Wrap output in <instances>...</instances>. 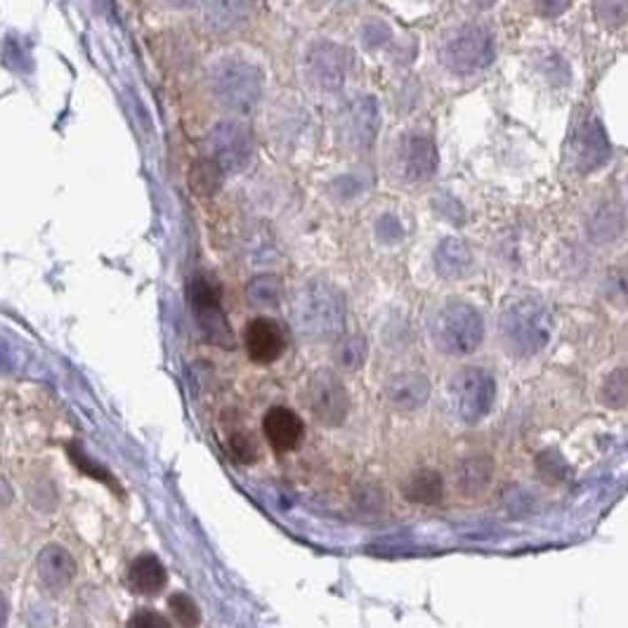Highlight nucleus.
I'll list each match as a JSON object with an SVG mask.
<instances>
[{"instance_id":"f257e3e1","label":"nucleus","mask_w":628,"mask_h":628,"mask_svg":"<svg viewBox=\"0 0 628 628\" xmlns=\"http://www.w3.org/2000/svg\"><path fill=\"white\" fill-rule=\"evenodd\" d=\"M294 321L308 341H335L345 328L342 295L326 281H308L295 294Z\"/></svg>"},{"instance_id":"f03ea898","label":"nucleus","mask_w":628,"mask_h":628,"mask_svg":"<svg viewBox=\"0 0 628 628\" xmlns=\"http://www.w3.org/2000/svg\"><path fill=\"white\" fill-rule=\"evenodd\" d=\"M208 88L220 106L230 109V112L248 114L260 102V95L265 88V76L251 59L227 55L220 57L210 67Z\"/></svg>"},{"instance_id":"7ed1b4c3","label":"nucleus","mask_w":628,"mask_h":628,"mask_svg":"<svg viewBox=\"0 0 628 628\" xmlns=\"http://www.w3.org/2000/svg\"><path fill=\"white\" fill-rule=\"evenodd\" d=\"M553 335V314L544 302L522 298L501 314V338L510 355L534 357Z\"/></svg>"},{"instance_id":"20e7f679","label":"nucleus","mask_w":628,"mask_h":628,"mask_svg":"<svg viewBox=\"0 0 628 628\" xmlns=\"http://www.w3.org/2000/svg\"><path fill=\"white\" fill-rule=\"evenodd\" d=\"M435 348L451 357L473 355L484 341V319L468 302L451 301L442 305L430 324Z\"/></svg>"},{"instance_id":"39448f33","label":"nucleus","mask_w":628,"mask_h":628,"mask_svg":"<svg viewBox=\"0 0 628 628\" xmlns=\"http://www.w3.org/2000/svg\"><path fill=\"white\" fill-rule=\"evenodd\" d=\"M440 57L449 71H454L459 76H468L494 62V35L482 24H463L442 43Z\"/></svg>"},{"instance_id":"423d86ee","label":"nucleus","mask_w":628,"mask_h":628,"mask_svg":"<svg viewBox=\"0 0 628 628\" xmlns=\"http://www.w3.org/2000/svg\"><path fill=\"white\" fill-rule=\"evenodd\" d=\"M189 308L194 314L196 324L201 328V334L206 335V341L217 345V348H234V334H232L230 321L220 302V288L213 284L210 277L199 274L189 281Z\"/></svg>"},{"instance_id":"0eeeda50","label":"nucleus","mask_w":628,"mask_h":628,"mask_svg":"<svg viewBox=\"0 0 628 628\" xmlns=\"http://www.w3.org/2000/svg\"><path fill=\"white\" fill-rule=\"evenodd\" d=\"M451 397L463 423L477 426L496 402V381L482 366H463L451 376Z\"/></svg>"},{"instance_id":"6e6552de","label":"nucleus","mask_w":628,"mask_h":628,"mask_svg":"<svg viewBox=\"0 0 628 628\" xmlns=\"http://www.w3.org/2000/svg\"><path fill=\"white\" fill-rule=\"evenodd\" d=\"M253 149L251 130L237 121H220L206 137V159L223 175L244 170L251 163Z\"/></svg>"},{"instance_id":"1a4fd4ad","label":"nucleus","mask_w":628,"mask_h":628,"mask_svg":"<svg viewBox=\"0 0 628 628\" xmlns=\"http://www.w3.org/2000/svg\"><path fill=\"white\" fill-rule=\"evenodd\" d=\"M390 168L395 177L402 182L430 180L440 168V156H437L435 142L420 133L402 135L392 147Z\"/></svg>"},{"instance_id":"9d476101","label":"nucleus","mask_w":628,"mask_h":628,"mask_svg":"<svg viewBox=\"0 0 628 628\" xmlns=\"http://www.w3.org/2000/svg\"><path fill=\"white\" fill-rule=\"evenodd\" d=\"M308 406L321 426L338 428L349 413V395L334 371L321 369L308 383Z\"/></svg>"},{"instance_id":"9b49d317","label":"nucleus","mask_w":628,"mask_h":628,"mask_svg":"<svg viewBox=\"0 0 628 628\" xmlns=\"http://www.w3.org/2000/svg\"><path fill=\"white\" fill-rule=\"evenodd\" d=\"M348 50L331 41L312 43L305 52V71L312 85H317L319 90L334 92L342 88L348 78Z\"/></svg>"},{"instance_id":"f8f14e48","label":"nucleus","mask_w":628,"mask_h":628,"mask_svg":"<svg viewBox=\"0 0 628 628\" xmlns=\"http://www.w3.org/2000/svg\"><path fill=\"white\" fill-rule=\"evenodd\" d=\"M381 128V112L373 98H359L349 102L338 121L341 142L349 149H369Z\"/></svg>"},{"instance_id":"ddd939ff","label":"nucleus","mask_w":628,"mask_h":628,"mask_svg":"<svg viewBox=\"0 0 628 628\" xmlns=\"http://www.w3.org/2000/svg\"><path fill=\"white\" fill-rule=\"evenodd\" d=\"M572 149H574V168H577L581 175L601 170V168L609 161V156H612L609 137L598 119H588L586 123L577 130Z\"/></svg>"},{"instance_id":"4468645a","label":"nucleus","mask_w":628,"mask_h":628,"mask_svg":"<svg viewBox=\"0 0 628 628\" xmlns=\"http://www.w3.org/2000/svg\"><path fill=\"white\" fill-rule=\"evenodd\" d=\"M246 352L255 364L277 362L287 349V335L284 328L270 317H258L246 326L244 334Z\"/></svg>"},{"instance_id":"2eb2a0df","label":"nucleus","mask_w":628,"mask_h":628,"mask_svg":"<svg viewBox=\"0 0 628 628\" xmlns=\"http://www.w3.org/2000/svg\"><path fill=\"white\" fill-rule=\"evenodd\" d=\"M263 430H265L267 442L279 454L294 451L301 444L302 435H305L301 416L287 409V406H272L263 419Z\"/></svg>"},{"instance_id":"dca6fc26","label":"nucleus","mask_w":628,"mask_h":628,"mask_svg":"<svg viewBox=\"0 0 628 628\" xmlns=\"http://www.w3.org/2000/svg\"><path fill=\"white\" fill-rule=\"evenodd\" d=\"M35 572H38V579H41L43 586L48 588V591L59 593L76 577V562H74V558H71L64 546L50 544L38 553Z\"/></svg>"},{"instance_id":"f3484780","label":"nucleus","mask_w":628,"mask_h":628,"mask_svg":"<svg viewBox=\"0 0 628 628\" xmlns=\"http://www.w3.org/2000/svg\"><path fill=\"white\" fill-rule=\"evenodd\" d=\"M385 397L399 412H416L430 399V383L423 373H397L385 385Z\"/></svg>"},{"instance_id":"a211bd4d","label":"nucleus","mask_w":628,"mask_h":628,"mask_svg":"<svg viewBox=\"0 0 628 628\" xmlns=\"http://www.w3.org/2000/svg\"><path fill=\"white\" fill-rule=\"evenodd\" d=\"M251 14L253 0H206L203 5V21L217 34L241 27Z\"/></svg>"},{"instance_id":"6ab92c4d","label":"nucleus","mask_w":628,"mask_h":628,"mask_svg":"<svg viewBox=\"0 0 628 628\" xmlns=\"http://www.w3.org/2000/svg\"><path fill=\"white\" fill-rule=\"evenodd\" d=\"M166 567L161 565V560L152 555V553H145L140 558H135L130 567H128V586L135 593L156 595L166 588Z\"/></svg>"},{"instance_id":"aec40b11","label":"nucleus","mask_w":628,"mask_h":628,"mask_svg":"<svg viewBox=\"0 0 628 628\" xmlns=\"http://www.w3.org/2000/svg\"><path fill=\"white\" fill-rule=\"evenodd\" d=\"M473 267V253L461 239H442L435 248V270L444 279H461Z\"/></svg>"},{"instance_id":"412c9836","label":"nucleus","mask_w":628,"mask_h":628,"mask_svg":"<svg viewBox=\"0 0 628 628\" xmlns=\"http://www.w3.org/2000/svg\"><path fill=\"white\" fill-rule=\"evenodd\" d=\"M402 496L409 503L416 506H435L444 496V480L442 475L433 468L413 470L404 482H402Z\"/></svg>"},{"instance_id":"4be33fe9","label":"nucleus","mask_w":628,"mask_h":628,"mask_svg":"<svg viewBox=\"0 0 628 628\" xmlns=\"http://www.w3.org/2000/svg\"><path fill=\"white\" fill-rule=\"evenodd\" d=\"M491 475H494V461L489 456H468L456 470V487L466 496L480 494L491 482Z\"/></svg>"},{"instance_id":"5701e85b","label":"nucleus","mask_w":628,"mask_h":628,"mask_svg":"<svg viewBox=\"0 0 628 628\" xmlns=\"http://www.w3.org/2000/svg\"><path fill=\"white\" fill-rule=\"evenodd\" d=\"M624 230V217L615 203H602L588 220V237L595 239L598 244H608L619 237Z\"/></svg>"},{"instance_id":"b1692460","label":"nucleus","mask_w":628,"mask_h":628,"mask_svg":"<svg viewBox=\"0 0 628 628\" xmlns=\"http://www.w3.org/2000/svg\"><path fill=\"white\" fill-rule=\"evenodd\" d=\"M248 301L260 308H274L281 301V281L272 274H263L248 284Z\"/></svg>"},{"instance_id":"393cba45","label":"nucleus","mask_w":628,"mask_h":628,"mask_svg":"<svg viewBox=\"0 0 628 628\" xmlns=\"http://www.w3.org/2000/svg\"><path fill=\"white\" fill-rule=\"evenodd\" d=\"M601 402L608 409H622L628 402V369L612 371L601 388Z\"/></svg>"},{"instance_id":"a878e982","label":"nucleus","mask_w":628,"mask_h":628,"mask_svg":"<svg viewBox=\"0 0 628 628\" xmlns=\"http://www.w3.org/2000/svg\"><path fill=\"white\" fill-rule=\"evenodd\" d=\"M366 338L362 335H348L338 342L335 348V362L341 364L342 369L355 371L366 362Z\"/></svg>"},{"instance_id":"bb28decb","label":"nucleus","mask_w":628,"mask_h":628,"mask_svg":"<svg viewBox=\"0 0 628 628\" xmlns=\"http://www.w3.org/2000/svg\"><path fill=\"white\" fill-rule=\"evenodd\" d=\"M593 12L602 27L619 28L628 20V0H595Z\"/></svg>"},{"instance_id":"cd10ccee","label":"nucleus","mask_w":628,"mask_h":628,"mask_svg":"<svg viewBox=\"0 0 628 628\" xmlns=\"http://www.w3.org/2000/svg\"><path fill=\"white\" fill-rule=\"evenodd\" d=\"M168 608L173 616L180 622L182 628H196L201 622V612L196 608V602L187 593H173L168 598Z\"/></svg>"},{"instance_id":"c85d7f7f","label":"nucleus","mask_w":628,"mask_h":628,"mask_svg":"<svg viewBox=\"0 0 628 628\" xmlns=\"http://www.w3.org/2000/svg\"><path fill=\"white\" fill-rule=\"evenodd\" d=\"M537 468H538V475L548 482L565 480L567 473H569V466H567L565 459H562L558 451H553V449H548V451H544V454H538Z\"/></svg>"},{"instance_id":"c756f323","label":"nucleus","mask_w":628,"mask_h":628,"mask_svg":"<svg viewBox=\"0 0 628 628\" xmlns=\"http://www.w3.org/2000/svg\"><path fill=\"white\" fill-rule=\"evenodd\" d=\"M69 456H71V463H76L78 468L83 470L85 475H90V477H95V480H102L105 484H109V487H114L116 491H121L119 487H116V480H114L112 473H106L99 463H95L90 459V456H85L83 451H81V447L78 444H74V447H69Z\"/></svg>"},{"instance_id":"7c9ffc66","label":"nucleus","mask_w":628,"mask_h":628,"mask_svg":"<svg viewBox=\"0 0 628 628\" xmlns=\"http://www.w3.org/2000/svg\"><path fill=\"white\" fill-rule=\"evenodd\" d=\"M376 234L378 239L388 246L399 244L404 239V227H402V220L392 213H385L383 217H378L376 223Z\"/></svg>"},{"instance_id":"2f4dec72","label":"nucleus","mask_w":628,"mask_h":628,"mask_svg":"<svg viewBox=\"0 0 628 628\" xmlns=\"http://www.w3.org/2000/svg\"><path fill=\"white\" fill-rule=\"evenodd\" d=\"M390 35H392L390 27H388V24H385V21H381V20L366 21V24H364V28H362V43L369 50L383 48L385 43L390 41Z\"/></svg>"},{"instance_id":"473e14b6","label":"nucleus","mask_w":628,"mask_h":628,"mask_svg":"<svg viewBox=\"0 0 628 628\" xmlns=\"http://www.w3.org/2000/svg\"><path fill=\"white\" fill-rule=\"evenodd\" d=\"M230 449L232 456H234L239 463H253L258 459V447H255V442L251 440V435L234 433L230 440Z\"/></svg>"},{"instance_id":"72a5a7b5","label":"nucleus","mask_w":628,"mask_h":628,"mask_svg":"<svg viewBox=\"0 0 628 628\" xmlns=\"http://www.w3.org/2000/svg\"><path fill=\"white\" fill-rule=\"evenodd\" d=\"M128 628H170L168 616L154 609H137L130 619H128Z\"/></svg>"},{"instance_id":"f704fd0d","label":"nucleus","mask_w":628,"mask_h":628,"mask_svg":"<svg viewBox=\"0 0 628 628\" xmlns=\"http://www.w3.org/2000/svg\"><path fill=\"white\" fill-rule=\"evenodd\" d=\"M435 210H437L440 216L447 217V220H451L454 224H459V227L466 223V210H463L461 203L454 201V199L442 196V199H437V201H435Z\"/></svg>"},{"instance_id":"c9c22d12","label":"nucleus","mask_w":628,"mask_h":628,"mask_svg":"<svg viewBox=\"0 0 628 628\" xmlns=\"http://www.w3.org/2000/svg\"><path fill=\"white\" fill-rule=\"evenodd\" d=\"M569 5H572V0H534V10L538 17H546V20L560 17L562 12H567Z\"/></svg>"},{"instance_id":"e433bc0d","label":"nucleus","mask_w":628,"mask_h":628,"mask_svg":"<svg viewBox=\"0 0 628 628\" xmlns=\"http://www.w3.org/2000/svg\"><path fill=\"white\" fill-rule=\"evenodd\" d=\"M14 498V491L12 487H10V482L5 480V477H0V510L7 508L10 503H12Z\"/></svg>"},{"instance_id":"4c0bfd02","label":"nucleus","mask_w":628,"mask_h":628,"mask_svg":"<svg viewBox=\"0 0 628 628\" xmlns=\"http://www.w3.org/2000/svg\"><path fill=\"white\" fill-rule=\"evenodd\" d=\"M7 601H5V595H3V591H0V628H5V624H7Z\"/></svg>"},{"instance_id":"58836bf2","label":"nucleus","mask_w":628,"mask_h":628,"mask_svg":"<svg viewBox=\"0 0 628 628\" xmlns=\"http://www.w3.org/2000/svg\"><path fill=\"white\" fill-rule=\"evenodd\" d=\"M163 3H168V5H175V7H187V5H194V3H199V0H163Z\"/></svg>"},{"instance_id":"ea45409f","label":"nucleus","mask_w":628,"mask_h":628,"mask_svg":"<svg viewBox=\"0 0 628 628\" xmlns=\"http://www.w3.org/2000/svg\"><path fill=\"white\" fill-rule=\"evenodd\" d=\"M477 10H487V7H491L496 3V0H470Z\"/></svg>"},{"instance_id":"a19ab883","label":"nucleus","mask_w":628,"mask_h":628,"mask_svg":"<svg viewBox=\"0 0 628 628\" xmlns=\"http://www.w3.org/2000/svg\"><path fill=\"white\" fill-rule=\"evenodd\" d=\"M328 3H352V0H328Z\"/></svg>"}]
</instances>
